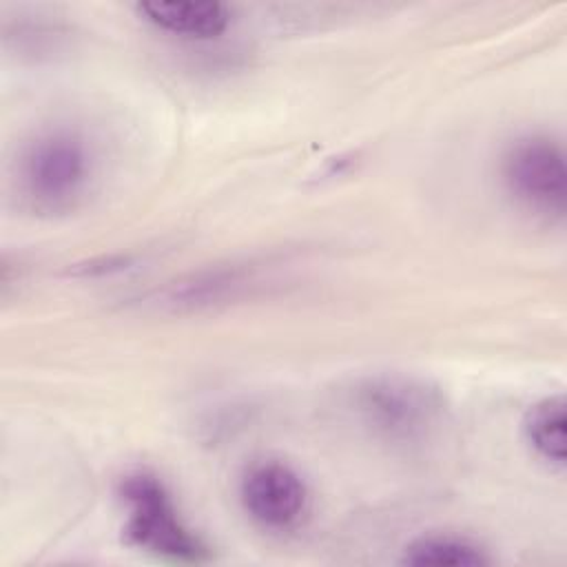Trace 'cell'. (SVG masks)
<instances>
[{"label":"cell","instance_id":"1","mask_svg":"<svg viewBox=\"0 0 567 567\" xmlns=\"http://www.w3.org/2000/svg\"><path fill=\"white\" fill-rule=\"evenodd\" d=\"M126 536L137 547L173 563H204L208 547L186 525L166 485L151 472H133L122 481Z\"/></svg>","mask_w":567,"mask_h":567},{"label":"cell","instance_id":"2","mask_svg":"<svg viewBox=\"0 0 567 567\" xmlns=\"http://www.w3.org/2000/svg\"><path fill=\"white\" fill-rule=\"evenodd\" d=\"M93 157L73 131H49L35 137L20 159L24 197L42 213L71 210L86 193Z\"/></svg>","mask_w":567,"mask_h":567},{"label":"cell","instance_id":"3","mask_svg":"<svg viewBox=\"0 0 567 567\" xmlns=\"http://www.w3.org/2000/svg\"><path fill=\"white\" fill-rule=\"evenodd\" d=\"M503 182L532 213L560 219L567 208V166L560 142L549 135H525L503 155Z\"/></svg>","mask_w":567,"mask_h":567},{"label":"cell","instance_id":"4","mask_svg":"<svg viewBox=\"0 0 567 567\" xmlns=\"http://www.w3.org/2000/svg\"><path fill=\"white\" fill-rule=\"evenodd\" d=\"M354 408L379 434L408 441L423 434L434 423L441 399L419 381L377 377L354 390Z\"/></svg>","mask_w":567,"mask_h":567},{"label":"cell","instance_id":"5","mask_svg":"<svg viewBox=\"0 0 567 567\" xmlns=\"http://www.w3.org/2000/svg\"><path fill=\"white\" fill-rule=\"evenodd\" d=\"M244 512L264 529L288 532L308 514L310 492L301 474L275 458H264L246 467L239 481Z\"/></svg>","mask_w":567,"mask_h":567},{"label":"cell","instance_id":"6","mask_svg":"<svg viewBox=\"0 0 567 567\" xmlns=\"http://www.w3.org/2000/svg\"><path fill=\"white\" fill-rule=\"evenodd\" d=\"M135 9L153 27L190 40L217 38L230 24V11L221 2L151 0L140 2Z\"/></svg>","mask_w":567,"mask_h":567},{"label":"cell","instance_id":"7","mask_svg":"<svg viewBox=\"0 0 567 567\" xmlns=\"http://www.w3.org/2000/svg\"><path fill=\"white\" fill-rule=\"evenodd\" d=\"M401 563L414 567H481L489 565L492 556L481 543L467 536L427 534L403 549Z\"/></svg>","mask_w":567,"mask_h":567},{"label":"cell","instance_id":"8","mask_svg":"<svg viewBox=\"0 0 567 567\" xmlns=\"http://www.w3.org/2000/svg\"><path fill=\"white\" fill-rule=\"evenodd\" d=\"M565 425H567L565 399L560 394L545 396L527 410L523 419V434L529 447L540 458L563 467L567 458Z\"/></svg>","mask_w":567,"mask_h":567}]
</instances>
